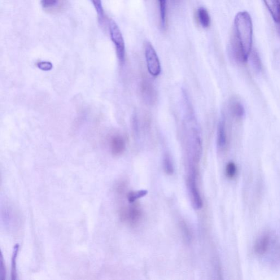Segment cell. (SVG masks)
<instances>
[{"instance_id": "cell-10", "label": "cell", "mask_w": 280, "mask_h": 280, "mask_svg": "<svg viewBox=\"0 0 280 280\" xmlns=\"http://www.w3.org/2000/svg\"><path fill=\"white\" fill-rule=\"evenodd\" d=\"M270 238L269 235H264L262 236L257 241L255 244V252L257 255H263L268 249L269 246Z\"/></svg>"}, {"instance_id": "cell-6", "label": "cell", "mask_w": 280, "mask_h": 280, "mask_svg": "<svg viewBox=\"0 0 280 280\" xmlns=\"http://www.w3.org/2000/svg\"><path fill=\"white\" fill-rule=\"evenodd\" d=\"M125 146V140L120 135H113L109 139V147L113 155H121L124 152Z\"/></svg>"}, {"instance_id": "cell-8", "label": "cell", "mask_w": 280, "mask_h": 280, "mask_svg": "<svg viewBox=\"0 0 280 280\" xmlns=\"http://www.w3.org/2000/svg\"><path fill=\"white\" fill-rule=\"evenodd\" d=\"M67 0H41L42 7L50 13H56L63 10Z\"/></svg>"}, {"instance_id": "cell-15", "label": "cell", "mask_w": 280, "mask_h": 280, "mask_svg": "<svg viewBox=\"0 0 280 280\" xmlns=\"http://www.w3.org/2000/svg\"><path fill=\"white\" fill-rule=\"evenodd\" d=\"M273 18L277 24L278 32L280 35V0H275Z\"/></svg>"}, {"instance_id": "cell-11", "label": "cell", "mask_w": 280, "mask_h": 280, "mask_svg": "<svg viewBox=\"0 0 280 280\" xmlns=\"http://www.w3.org/2000/svg\"><path fill=\"white\" fill-rule=\"evenodd\" d=\"M198 16L201 26L204 28H209L211 25V18L207 9L200 7L198 10Z\"/></svg>"}, {"instance_id": "cell-12", "label": "cell", "mask_w": 280, "mask_h": 280, "mask_svg": "<svg viewBox=\"0 0 280 280\" xmlns=\"http://www.w3.org/2000/svg\"><path fill=\"white\" fill-rule=\"evenodd\" d=\"M230 111L232 115L236 119H242L245 115V108L243 105L238 102H234L230 105Z\"/></svg>"}, {"instance_id": "cell-18", "label": "cell", "mask_w": 280, "mask_h": 280, "mask_svg": "<svg viewBox=\"0 0 280 280\" xmlns=\"http://www.w3.org/2000/svg\"><path fill=\"white\" fill-rule=\"evenodd\" d=\"M237 172V167L233 162L228 163L226 168L227 176L230 179L233 178Z\"/></svg>"}, {"instance_id": "cell-16", "label": "cell", "mask_w": 280, "mask_h": 280, "mask_svg": "<svg viewBox=\"0 0 280 280\" xmlns=\"http://www.w3.org/2000/svg\"><path fill=\"white\" fill-rule=\"evenodd\" d=\"M163 166L165 172L168 175H171L174 173V168L172 158L170 156L166 154L163 159Z\"/></svg>"}, {"instance_id": "cell-5", "label": "cell", "mask_w": 280, "mask_h": 280, "mask_svg": "<svg viewBox=\"0 0 280 280\" xmlns=\"http://www.w3.org/2000/svg\"><path fill=\"white\" fill-rule=\"evenodd\" d=\"M140 93L144 102L147 104L154 105L158 98L156 89L152 83L147 80H143L140 85Z\"/></svg>"}, {"instance_id": "cell-9", "label": "cell", "mask_w": 280, "mask_h": 280, "mask_svg": "<svg viewBox=\"0 0 280 280\" xmlns=\"http://www.w3.org/2000/svg\"><path fill=\"white\" fill-rule=\"evenodd\" d=\"M227 134L225 120L220 121L218 126L217 144L219 148L224 149L227 145Z\"/></svg>"}, {"instance_id": "cell-17", "label": "cell", "mask_w": 280, "mask_h": 280, "mask_svg": "<svg viewBox=\"0 0 280 280\" xmlns=\"http://www.w3.org/2000/svg\"><path fill=\"white\" fill-rule=\"evenodd\" d=\"M147 194V191L145 190L139 191L137 192H129L127 198L130 203L132 204L138 199L142 198Z\"/></svg>"}, {"instance_id": "cell-4", "label": "cell", "mask_w": 280, "mask_h": 280, "mask_svg": "<svg viewBox=\"0 0 280 280\" xmlns=\"http://www.w3.org/2000/svg\"><path fill=\"white\" fill-rule=\"evenodd\" d=\"M196 178V175H188L187 186L192 205L195 209L199 210L203 207V201L197 187Z\"/></svg>"}, {"instance_id": "cell-1", "label": "cell", "mask_w": 280, "mask_h": 280, "mask_svg": "<svg viewBox=\"0 0 280 280\" xmlns=\"http://www.w3.org/2000/svg\"><path fill=\"white\" fill-rule=\"evenodd\" d=\"M252 39L251 16L247 12H240L235 17L230 40L231 54L236 62L242 64L246 62L252 51Z\"/></svg>"}, {"instance_id": "cell-19", "label": "cell", "mask_w": 280, "mask_h": 280, "mask_svg": "<svg viewBox=\"0 0 280 280\" xmlns=\"http://www.w3.org/2000/svg\"><path fill=\"white\" fill-rule=\"evenodd\" d=\"M92 3L95 8L96 12L100 21H102L104 19V12L102 5V1L101 0H91Z\"/></svg>"}, {"instance_id": "cell-2", "label": "cell", "mask_w": 280, "mask_h": 280, "mask_svg": "<svg viewBox=\"0 0 280 280\" xmlns=\"http://www.w3.org/2000/svg\"><path fill=\"white\" fill-rule=\"evenodd\" d=\"M109 33L112 42L115 45L117 58L120 63L123 64L125 59V43L123 37L115 21L111 20L109 25Z\"/></svg>"}, {"instance_id": "cell-20", "label": "cell", "mask_w": 280, "mask_h": 280, "mask_svg": "<svg viewBox=\"0 0 280 280\" xmlns=\"http://www.w3.org/2000/svg\"><path fill=\"white\" fill-rule=\"evenodd\" d=\"M19 250V245H17L15 247L14 251H13V255L12 260V279H16V259L18 255V252Z\"/></svg>"}, {"instance_id": "cell-13", "label": "cell", "mask_w": 280, "mask_h": 280, "mask_svg": "<svg viewBox=\"0 0 280 280\" xmlns=\"http://www.w3.org/2000/svg\"><path fill=\"white\" fill-rule=\"evenodd\" d=\"M159 4V12L160 16L161 28L165 29L166 26V12H167V3L166 0H158Z\"/></svg>"}, {"instance_id": "cell-7", "label": "cell", "mask_w": 280, "mask_h": 280, "mask_svg": "<svg viewBox=\"0 0 280 280\" xmlns=\"http://www.w3.org/2000/svg\"><path fill=\"white\" fill-rule=\"evenodd\" d=\"M141 214V210L136 205L128 209L122 210L121 212L122 219L128 220L131 224H136L139 222Z\"/></svg>"}, {"instance_id": "cell-14", "label": "cell", "mask_w": 280, "mask_h": 280, "mask_svg": "<svg viewBox=\"0 0 280 280\" xmlns=\"http://www.w3.org/2000/svg\"><path fill=\"white\" fill-rule=\"evenodd\" d=\"M251 59L254 69L257 72L261 71L262 69V63L259 55L256 51H251Z\"/></svg>"}, {"instance_id": "cell-21", "label": "cell", "mask_w": 280, "mask_h": 280, "mask_svg": "<svg viewBox=\"0 0 280 280\" xmlns=\"http://www.w3.org/2000/svg\"><path fill=\"white\" fill-rule=\"evenodd\" d=\"M263 1L271 15L272 16L274 11L275 0H263Z\"/></svg>"}, {"instance_id": "cell-3", "label": "cell", "mask_w": 280, "mask_h": 280, "mask_svg": "<svg viewBox=\"0 0 280 280\" xmlns=\"http://www.w3.org/2000/svg\"><path fill=\"white\" fill-rule=\"evenodd\" d=\"M145 57L149 73L153 77L159 75L161 65L157 52L150 42L146 41L144 46Z\"/></svg>"}, {"instance_id": "cell-22", "label": "cell", "mask_w": 280, "mask_h": 280, "mask_svg": "<svg viewBox=\"0 0 280 280\" xmlns=\"http://www.w3.org/2000/svg\"><path fill=\"white\" fill-rule=\"evenodd\" d=\"M172 1L175 4H177L180 2L181 0H172Z\"/></svg>"}]
</instances>
